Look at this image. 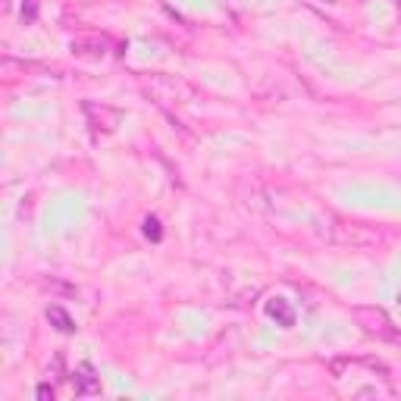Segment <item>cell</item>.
<instances>
[{"mask_svg": "<svg viewBox=\"0 0 401 401\" xmlns=\"http://www.w3.org/2000/svg\"><path fill=\"white\" fill-rule=\"evenodd\" d=\"M48 320L54 323V326H57L60 332H75V323H72V317L66 314V310L60 307V304H50V307H48Z\"/></svg>", "mask_w": 401, "mask_h": 401, "instance_id": "obj_6", "label": "cell"}, {"mask_svg": "<svg viewBox=\"0 0 401 401\" xmlns=\"http://www.w3.org/2000/svg\"><path fill=\"white\" fill-rule=\"evenodd\" d=\"M72 385H75V395H94V392H101V383L94 380V373L88 364L79 370V376L72 380Z\"/></svg>", "mask_w": 401, "mask_h": 401, "instance_id": "obj_5", "label": "cell"}, {"mask_svg": "<svg viewBox=\"0 0 401 401\" xmlns=\"http://www.w3.org/2000/svg\"><path fill=\"white\" fill-rule=\"evenodd\" d=\"M82 110H85V119H88V126H92L94 135H110V132H116L119 123H123V113H119L116 107H107V104L88 101Z\"/></svg>", "mask_w": 401, "mask_h": 401, "instance_id": "obj_1", "label": "cell"}, {"mask_svg": "<svg viewBox=\"0 0 401 401\" xmlns=\"http://www.w3.org/2000/svg\"><path fill=\"white\" fill-rule=\"evenodd\" d=\"M110 48V41L104 35H92V38H75L72 41V54L79 57H104Z\"/></svg>", "mask_w": 401, "mask_h": 401, "instance_id": "obj_3", "label": "cell"}, {"mask_svg": "<svg viewBox=\"0 0 401 401\" xmlns=\"http://www.w3.org/2000/svg\"><path fill=\"white\" fill-rule=\"evenodd\" d=\"M38 398H54V389L50 385H38Z\"/></svg>", "mask_w": 401, "mask_h": 401, "instance_id": "obj_9", "label": "cell"}, {"mask_svg": "<svg viewBox=\"0 0 401 401\" xmlns=\"http://www.w3.org/2000/svg\"><path fill=\"white\" fill-rule=\"evenodd\" d=\"M35 16H38L35 0H26V6H22V19H26V22H35Z\"/></svg>", "mask_w": 401, "mask_h": 401, "instance_id": "obj_8", "label": "cell"}, {"mask_svg": "<svg viewBox=\"0 0 401 401\" xmlns=\"http://www.w3.org/2000/svg\"><path fill=\"white\" fill-rule=\"evenodd\" d=\"M145 236H148V238H154V241H160V238H163L160 219H157V216H148V219H145Z\"/></svg>", "mask_w": 401, "mask_h": 401, "instance_id": "obj_7", "label": "cell"}, {"mask_svg": "<svg viewBox=\"0 0 401 401\" xmlns=\"http://www.w3.org/2000/svg\"><path fill=\"white\" fill-rule=\"evenodd\" d=\"M267 314L273 317V320H276L282 329L295 326V310L289 307V301H285V298H273V301H267Z\"/></svg>", "mask_w": 401, "mask_h": 401, "instance_id": "obj_4", "label": "cell"}, {"mask_svg": "<svg viewBox=\"0 0 401 401\" xmlns=\"http://www.w3.org/2000/svg\"><path fill=\"white\" fill-rule=\"evenodd\" d=\"M354 320L364 326L370 336H380V339H395V329H392V320L383 314L380 307H358L354 310Z\"/></svg>", "mask_w": 401, "mask_h": 401, "instance_id": "obj_2", "label": "cell"}]
</instances>
